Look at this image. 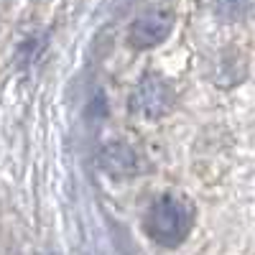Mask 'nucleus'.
Listing matches in <instances>:
<instances>
[{"instance_id":"f257e3e1","label":"nucleus","mask_w":255,"mask_h":255,"mask_svg":"<svg viewBox=\"0 0 255 255\" xmlns=\"http://www.w3.org/2000/svg\"><path fill=\"white\" fill-rule=\"evenodd\" d=\"M191 225H194V204L184 194L166 191L148 204L143 215V230L161 248H179Z\"/></svg>"},{"instance_id":"f03ea898","label":"nucleus","mask_w":255,"mask_h":255,"mask_svg":"<svg viewBox=\"0 0 255 255\" xmlns=\"http://www.w3.org/2000/svg\"><path fill=\"white\" fill-rule=\"evenodd\" d=\"M171 102H174V92L168 87V82L161 79L158 74H145L130 97V108L135 115L158 118L171 108Z\"/></svg>"},{"instance_id":"7ed1b4c3","label":"nucleus","mask_w":255,"mask_h":255,"mask_svg":"<svg viewBox=\"0 0 255 255\" xmlns=\"http://www.w3.org/2000/svg\"><path fill=\"white\" fill-rule=\"evenodd\" d=\"M171 28H174V13L156 8V10H148L133 20L128 41H130L133 49H153L168 38Z\"/></svg>"}]
</instances>
